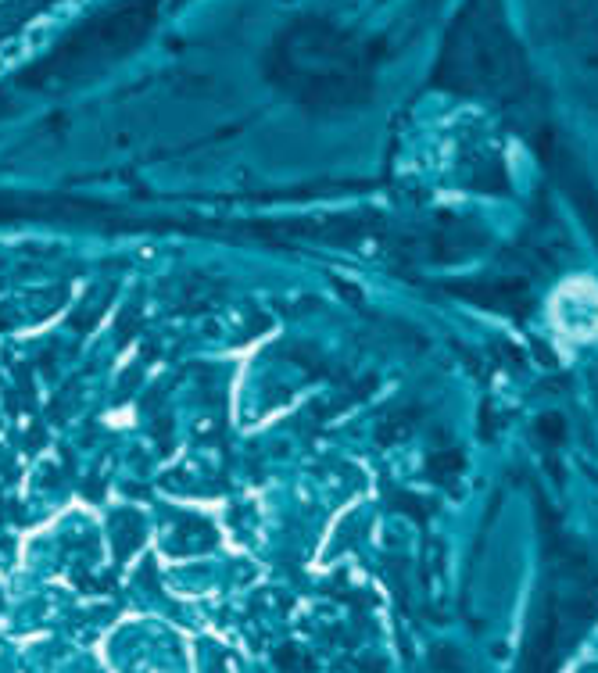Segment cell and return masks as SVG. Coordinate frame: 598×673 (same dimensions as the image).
Masks as SVG:
<instances>
[{
    "instance_id": "1",
    "label": "cell",
    "mask_w": 598,
    "mask_h": 673,
    "mask_svg": "<svg viewBox=\"0 0 598 673\" xmlns=\"http://www.w3.org/2000/svg\"><path fill=\"white\" fill-rule=\"evenodd\" d=\"M552 323L573 344L598 341V283L570 280L552 298Z\"/></svg>"
}]
</instances>
